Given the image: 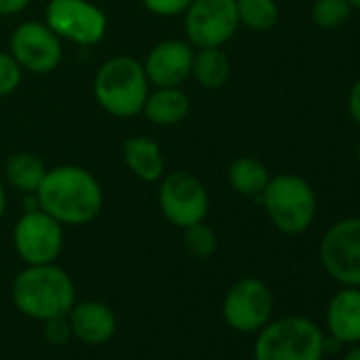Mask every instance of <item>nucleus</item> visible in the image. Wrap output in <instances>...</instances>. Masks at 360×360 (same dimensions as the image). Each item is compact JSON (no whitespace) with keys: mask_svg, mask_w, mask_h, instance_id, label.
Listing matches in <instances>:
<instances>
[{"mask_svg":"<svg viewBox=\"0 0 360 360\" xmlns=\"http://www.w3.org/2000/svg\"><path fill=\"white\" fill-rule=\"evenodd\" d=\"M189 110L191 100L180 87H157L155 91H148L142 106V115L161 127L178 125L180 121H185Z\"/></svg>","mask_w":360,"mask_h":360,"instance_id":"17","label":"nucleus"},{"mask_svg":"<svg viewBox=\"0 0 360 360\" xmlns=\"http://www.w3.org/2000/svg\"><path fill=\"white\" fill-rule=\"evenodd\" d=\"M320 263L341 286H360V217L337 221L320 240Z\"/></svg>","mask_w":360,"mask_h":360,"instance_id":"7","label":"nucleus"},{"mask_svg":"<svg viewBox=\"0 0 360 360\" xmlns=\"http://www.w3.org/2000/svg\"><path fill=\"white\" fill-rule=\"evenodd\" d=\"M159 208L167 223L178 229H187L206 221L210 210V195L202 178L185 169H176L172 174H163L161 178Z\"/></svg>","mask_w":360,"mask_h":360,"instance_id":"6","label":"nucleus"},{"mask_svg":"<svg viewBox=\"0 0 360 360\" xmlns=\"http://www.w3.org/2000/svg\"><path fill=\"white\" fill-rule=\"evenodd\" d=\"M32 0H0V15H18L28 9Z\"/></svg>","mask_w":360,"mask_h":360,"instance_id":"28","label":"nucleus"},{"mask_svg":"<svg viewBox=\"0 0 360 360\" xmlns=\"http://www.w3.org/2000/svg\"><path fill=\"white\" fill-rule=\"evenodd\" d=\"M341 360H360V343L347 345V349H345V354H343Z\"/></svg>","mask_w":360,"mask_h":360,"instance_id":"29","label":"nucleus"},{"mask_svg":"<svg viewBox=\"0 0 360 360\" xmlns=\"http://www.w3.org/2000/svg\"><path fill=\"white\" fill-rule=\"evenodd\" d=\"M347 3L352 5V9H360V0H347Z\"/></svg>","mask_w":360,"mask_h":360,"instance_id":"31","label":"nucleus"},{"mask_svg":"<svg viewBox=\"0 0 360 360\" xmlns=\"http://www.w3.org/2000/svg\"><path fill=\"white\" fill-rule=\"evenodd\" d=\"M193 45L189 41H161L142 62L146 79L155 87H180L191 77Z\"/></svg>","mask_w":360,"mask_h":360,"instance_id":"13","label":"nucleus"},{"mask_svg":"<svg viewBox=\"0 0 360 360\" xmlns=\"http://www.w3.org/2000/svg\"><path fill=\"white\" fill-rule=\"evenodd\" d=\"M123 161L142 183H157L165 174V161L159 144L146 136H131L123 142Z\"/></svg>","mask_w":360,"mask_h":360,"instance_id":"16","label":"nucleus"},{"mask_svg":"<svg viewBox=\"0 0 360 360\" xmlns=\"http://www.w3.org/2000/svg\"><path fill=\"white\" fill-rule=\"evenodd\" d=\"M13 246L26 265L56 263L64 250V225L41 208L26 210L15 223Z\"/></svg>","mask_w":360,"mask_h":360,"instance_id":"9","label":"nucleus"},{"mask_svg":"<svg viewBox=\"0 0 360 360\" xmlns=\"http://www.w3.org/2000/svg\"><path fill=\"white\" fill-rule=\"evenodd\" d=\"M9 53L32 75H49L62 62V39L41 22H24L20 24L9 43Z\"/></svg>","mask_w":360,"mask_h":360,"instance_id":"12","label":"nucleus"},{"mask_svg":"<svg viewBox=\"0 0 360 360\" xmlns=\"http://www.w3.org/2000/svg\"><path fill=\"white\" fill-rule=\"evenodd\" d=\"M68 324L72 337L87 345H102L108 343L117 333V316L115 311L102 301H77L68 311Z\"/></svg>","mask_w":360,"mask_h":360,"instance_id":"14","label":"nucleus"},{"mask_svg":"<svg viewBox=\"0 0 360 360\" xmlns=\"http://www.w3.org/2000/svg\"><path fill=\"white\" fill-rule=\"evenodd\" d=\"M22 66L11 53L0 51V98L11 96L22 83Z\"/></svg>","mask_w":360,"mask_h":360,"instance_id":"24","label":"nucleus"},{"mask_svg":"<svg viewBox=\"0 0 360 360\" xmlns=\"http://www.w3.org/2000/svg\"><path fill=\"white\" fill-rule=\"evenodd\" d=\"M240 26L255 32L271 30L280 20V7L276 0H236Z\"/></svg>","mask_w":360,"mask_h":360,"instance_id":"21","label":"nucleus"},{"mask_svg":"<svg viewBox=\"0 0 360 360\" xmlns=\"http://www.w3.org/2000/svg\"><path fill=\"white\" fill-rule=\"evenodd\" d=\"M324 330L307 316L269 320L255 339V360H322Z\"/></svg>","mask_w":360,"mask_h":360,"instance_id":"4","label":"nucleus"},{"mask_svg":"<svg viewBox=\"0 0 360 360\" xmlns=\"http://www.w3.org/2000/svg\"><path fill=\"white\" fill-rule=\"evenodd\" d=\"M356 157H358V163H360V140H358V146H356Z\"/></svg>","mask_w":360,"mask_h":360,"instance_id":"32","label":"nucleus"},{"mask_svg":"<svg viewBox=\"0 0 360 360\" xmlns=\"http://www.w3.org/2000/svg\"><path fill=\"white\" fill-rule=\"evenodd\" d=\"M191 77L204 89H221L231 77V62L223 47H202L193 53Z\"/></svg>","mask_w":360,"mask_h":360,"instance_id":"18","label":"nucleus"},{"mask_svg":"<svg viewBox=\"0 0 360 360\" xmlns=\"http://www.w3.org/2000/svg\"><path fill=\"white\" fill-rule=\"evenodd\" d=\"M193 0H142V5L148 13L157 18H176L185 15Z\"/></svg>","mask_w":360,"mask_h":360,"instance_id":"25","label":"nucleus"},{"mask_svg":"<svg viewBox=\"0 0 360 360\" xmlns=\"http://www.w3.org/2000/svg\"><path fill=\"white\" fill-rule=\"evenodd\" d=\"M352 13V5L347 0H316L311 5V20L322 30L341 28Z\"/></svg>","mask_w":360,"mask_h":360,"instance_id":"23","label":"nucleus"},{"mask_svg":"<svg viewBox=\"0 0 360 360\" xmlns=\"http://www.w3.org/2000/svg\"><path fill=\"white\" fill-rule=\"evenodd\" d=\"M150 83L142 62L131 56H117L106 60L94 79L96 102L112 117L129 119L142 112Z\"/></svg>","mask_w":360,"mask_h":360,"instance_id":"3","label":"nucleus"},{"mask_svg":"<svg viewBox=\"0 0 360 360\" xmlns=\"http://www.w3.org/2000/svg\"><path fill=\"white\" fill-rule=\"evenodd\" d=\"M261 202L271 225L284 236L305 233L318 214L314 187L297 174L271 176L261 193Z\"/></svg>","mask_w":360,"mask_h":360,"instance_id":"5","label":"nucleus"},{"mask_svg":"<svg viewBox=\"0 0 360 360\" xmlns=\"http://www.w3.org/2000/svg\"><path fill=\"white\" fill-rule=\"evenodd\" d=\"M269 178L271 176L267 165L255 157H238L227 169V180L231 189L244 198H261Z\"/></svg>","mask_w":360,"mask_h":360,"instance_id":"19","label":"nucleus"},{"mask_svg":"<svg viewBox=\"0 0 360 360\" xmlns=\"http://www.w3.org/2000/svg\"><path fill=\"white\" fill-rule=\"evenodd\" d=\"M13 305L30 320H51L68 316L77 303V288L66 269L56 263L28 265L11 284Z\"/></svg>","mask_w":360,"mask_h":360,"instance_id":"2","label":"nucleus"},{"mask_svg":"<svg viewBox=\"0 0 360 360\" xmlns=\"http://www.w3.org/2000/svg\"><path fill=\"white\" fill-rule=\"evenodd\" d=\"M326 335L343 345L360 343V286H341L324 309Z\"/></svg>","mask_w":360,"mask_h":360,"instance_id":"15","label":"nucleus"},{"mask_svg":"<svg viewBox=\"0 0 360 360\" xmlns=\"http://www.w3.org/2000/svg\"><path fill=\"white\" fill-rule=\"evenodd\" d=\"M45 24L60 37L81 47L98 45L108 28L106 13L89 0H51Z\"/></svg>","mask_w":360,"mask_h":360,"instance_id":"10","label":"nucleus"},{"mask_svg":"<svg viewBox=\"0 0 360 360\" xmlns=\"http://www.w3.org/2000/svg\"><path fill=\"white\" fill-rule=\"evenodd\" d=\"M183 244L187 252L193 255L195 259H210L219 250V238L214 229L204 221L183 229Z\"/></svg>","mask_w":360,"mask_h":360,"instance_id":"22","label":"nucleus"},{"mask_svg":"<svg viewBox=\"0 0 360 360\" xmlns=\"http://www.w3.org/2000/svg\"><path fill=\"white\" fill-rule=\"evenodd\" d=\"M5 210H7V193L3 187V180H0V219L5 217Z\"/></svg>","mask_w":360,"mask_h":360,"instance_id":"30","label":"nucleus"},{"mask_svg":"<svg viewBox=\"0 0 360 360\" xmlns=\"http://www.w3.org/2000/svg\"><path fill=\"white\" fill-rule=\"evenodd\" d=\"M274 316V292L259 278H242L223 299V320L229 328L257 335Z\"/></svg>","mask_w":360,"mask_h":360,"instance_id":"8","label":"nucleus"},{"mask_svg":"<svg viewBox=\"0 0 360 360\" xmlns=\"http://www.w3.org/2000/svg\"><path fill=\"white\" fill-rule=\"evenodd\" d=\"M34 195L41 210L70 227L91 223L104 208V189L100 180L81 165H58L47 169Z\"/></svg>","mask_w":360,"mask_h":360,"instance_id":"1","label":"nucleus"},{"mask_svg":"<svg viewBox=\"0 0 360 360\" xmlns=\"http://www.w3.org/2000/svg\"><path fill=\"white\" fill-rule=\"evenodd\" d=\"M47 174V167L45 163L32 155V153H13L9 159H7V165H5V178H7V183L26 193V195H34L43 183V178Z\"/></svg>","mask_w":360,"mask_h":360,"instance_id":"20","label":"nucleus"},{"mask_svg":"<svg viewBox=\"0 0 360 360\" xmlns=\"http://www.w3.org/2000/svg\"><path fill=\"white\" fill-rule=\"evenodd\" d=\"M43 324H45V328H43L45 339H47L51 345H64V343L70 341L72 330H70V324H68V318H66V316L45 320Z\"/></svg>","mask_w":360,"mask_h":360,"instance_id":"26","label":"nucleus"},{"mask_svg":"<svg viewBox=\"0 0 360 360\" xmlns=\"http://www.w3.org/2000/svg\"><path fill=\"white\" fill-rule=\"evenodd\" d=\"M240 28L236 0H193L185 11L187 41L202 47H223Z\"/></svg>","mask_w":360,"mask_h":360,"instance_id":"11","label":"nucleus"},{"mask_svg":"<svg viewBox=\"0 0 360 360\" xmlns=\"http://www.w3.org/2000/svg\"><path fill=\"white\" fill-rule=\"evenodd\" d=\"M347 110H349V117L360 125V79L352 85L349 89V96H347Z\"/></svg>","mask_w":360,"mask_h":360,"instance_id":"27","label":"nucleus"}]
</instances>
